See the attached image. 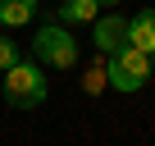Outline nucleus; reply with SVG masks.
<instances>
[{"mask_svg":"<svg viewBox=\"0 0 155 146\" xmlns=\"http://www.w3.org/2000/svg\"><path fill=\"white\" fill-rule=\"evenodd\" d=\"M14 64H18V46H14V37H0V73L14 68Z\"/></svg>","mask_w":155,"mask_h":146,"instance_id":"nucleus-8","label":"nucleus"},{"mask_svg":"<svg viewBox=\"0 0 155 146\" xmlns=\"http://www.w3.org/2000/svg\"><path fill=\"white\" fill-rule=\"evenodd\" d=\"M150 68H155V64H150L141 50L123 46V50H114L110 64H105V82H110L114 91H141V87L150 82Z\"/></svg>","mask_w":155,"mask_h":146,"instance_id":"nucleus-2","label":"nucleus"},{"mask_svg":"<svg viewBox=\"0 0 155 146\" xmlns=\"http://www.w3.org/2000/svg\"><path fill=\"white\" fill-rule=\"evenodd\" d=\"M5 96H9L14 110H37L46 101V73H41V64L18 59L14 68H5Z\"/></svg>","mask_w":155,"mask_h":146,"instance_id":"nucleus-1","label":"nucleus"},{"mask_svg":"<svg viewBox=\"0 0 155 146\" xmlns=\"http://www.w3.org/2000/svg\"><path fill=\"white\" fill-rule=\"evenodd\" d=\"M128 46L141 50V55L155 64V9H141V14L128 23Z\"/></svg>","mask_w":155,"mask_h":146,"instance_id":"nucleus-5","label":"nucleus"},{"mask_svg":"<svg viewBox=\"0 0 155 146\" xmlns=\"http://www.w3.org/2000/svg\"><path fill=\"white\" fill-rule=\"evenodd\" d=\"M32 50H37V59L50 64V68H73V64H78V37H73L68 28H59V23H46V28L32 37Z\"/></svg>","mask_w":155,"mask_h":146,"instance_id":"nucleus-3","label":"nucleus"},{"mask_svg":"<svg viewBox=\"0 0 155 146\" xmlns=\"http://www.w3.org/2000/svg\"><path fill=\"white\" fill-rule=\"evenodd\" d=\"M91 28H96V37H91V41H96V50L114 55V50H123V46H128V18H123V14H105V18H96Z\"/></svg>","mask_w":155,"mask_h":146,"instance_id":"nucleus-4","label":"nucleus"},{"mask_svg":"<svg viewBox=\"0 0 155 146\" xmlns=\"http://www.w3.org/2000/svg\"><path fill=\"white\" fill-rule=\"evenodd\" d=\"M32 14H37V0H0V23L5 28H23V23H32Z\"/></svg>","mask_w":155,"mask_h":146,"instance_id":"nucleus-7","label":"nucleus"},{"mask_svg":"<svg viewBox=\"0 0 155 146\" xmlns=\"http://www.w3.org/2000/svg\"><path fill=\"white\" fill-rule=\"evenodd\" d=\"M96 0H59V28H73V23H96Z\"/></svg>","mask_w":155,"mask_h":146,"instance_id":"nucleus-6","label":"nucleus"},{"mask_svg":"<svg viewBox=\"0 0 155 146\" xmlns=\"http://www.w3.org/2000/svg\"><path fill=\"white\" fill-rule=\"evenodd\" d=\"M96 5H114V0H96Z\"/></svg>","mask_w":155,"mask_h":146,"instance_id":"nucleus-10","label":"nucleus"},{"mask_svg":"<svg viewBox=\"0 0 155 146\" xmlns=\"http://www.w3.org/2000/svg\"><path fill=\"white\" fill-rule=\"evenodd\" d=\"M101 87H105V68H91L87 73V91H101Z\"/></svg>","mask_w":155,"mask_h":146,"instance_id":"nucleus-9","label":"nucleus"}]
</instances>
